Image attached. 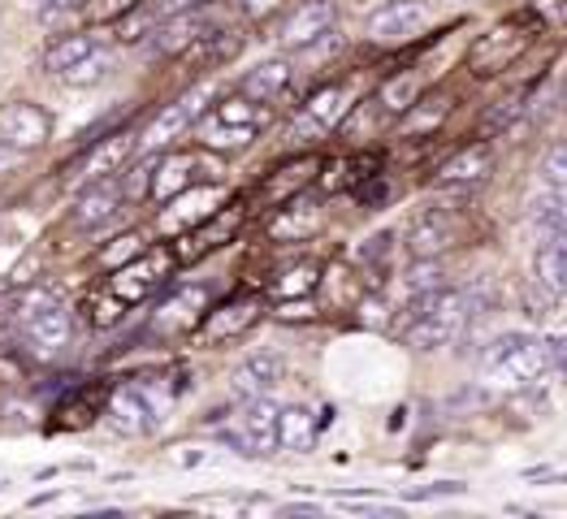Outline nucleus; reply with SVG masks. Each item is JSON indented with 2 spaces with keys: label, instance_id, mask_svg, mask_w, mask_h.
I'll list each match as a JSON object with an SVG mask.
<instances>
[{
  "label": "nucleus",
  "instance_id": "1",
  "mask_svg": "<svg viewBox=\"0 0 567 519\" xmlns=\"http://www.w3.org/2000/svg\"><path fill=\"white\" fill-rule=\"evenodd\" d=\"M476 308H481V294L460 286H437L429 294H416L408 299V312H403V342L416 351L451 346L476 316Z\"/></svg>",
  "mask_w": 567,
  "mask_h": 519
},
{
  "label": "nucleus",
  "instance_id": "2",
  "mask_svg": "<svg viewBox=\"0 0 567 519\" xmlns=\"http://www.w3.org/2000/svg\"><path fill=\"white\" fill-rule=\"evenodd\" d=\"M481 369H485V381H489V385L516 390V394H520V390H537L546 377H555L550 355H546V342H542V338H528V333H503V338L485 351Z\"/></svg>",
  "mask_w": 567,
  "mask_h": 519
},
{
  "label": "nucleus",
  "instance_id": "3",
  "mask_svg": "<svg viewBox=\"0 0 567 519\" xmlns=\"http://www.w3.org/2000/svg\"><path fill=\"white\" fill-rule=\"evenodd\" d=\"M269 126V108L251 95H226L213 108L199 113L195 122V139L208 152H235V147H251L256 135Z\"/></svg>",
  "mask_w": 567,
  "mask_h": 519
},
{
  "label": "nucleus",
  "instance_id": "4",
  "mask_svg": "<svg viewBox=\"0 0 567 519\" xmlns=\"http://www.w3.org/2000/svg\"><path fill=\"white\" fill-rule=\"evenodd\" d=\"M542 27H546V22H542L533 9H520V13L503 18V22H494V27H489L485 35H476V44L468 48V74H476V79L503 74L507 65H516L524 52L537 44Z\"/></svg>",
  "mask_w": 567,
  "mask_h": 519
},
{
  "label": "nucleus",
  "instance_id": "5",
  "mask_svg": "<svg viewBox=\"0 0 567 519\" xmlns=\"http://www.w3.org/2000/svg\"><path fill=\"white\" fill-rule=\"evenodd\" d=\"M360 104V79H338L326 83L308 95L299 122L290 126V139L295 143H312L321 135H330L333 126H342V117H351V108Z\"/></svg>",
  "mask_w": 567,
  "mask_h": 519
},
{
  "label": "nucleus",
  "instance_id": "6",
  "mask_svg": "<svg viewBox=\"0 0 567 519\" xmlns=\"http://www.w3.org/2000/svg\"><path fill=\"white\" fill-rule=\"evenodd\" d=\"M18 321H22V333L35 355H56L70 342V312L61 308V299L52 290H31L18 303Z\"/></svg>",
  "mask_w": 567,
  "mask_h": 519
},
{
  "label": "nucleus",
  "instance_id": "7",
  "mask_svg": "<svg viewBox=\"0 0 567 519\" xmlns=\"http://www.w3.org/2000/svg\"><path fill=\"white\" fill-rule=\"evenodd\" d=\"M174 269H178L174 251H165V247H156V251H140L135 260H126V264H117V269H113L109 290H113L126 308H135V303L152 299L161 286L169 282V273H174Z\"/></svg>",
  "mask_w": 567,
  "mask_h": 519
},
{
  "label": "nucleus",
  "instance_id": "8",
  "mask_svg": "<svg viewBox=\"0 0 567 519\" xmlns=\"http://www.w3.org/2000/svg\"><path fill=\"white\" fill-rule=\"evenodd\" d=\"M243 212H247L243 199H226L213 217H204L199 226H190V230L178 235V242H174V260H178V264H195V260H204L208 251L226 247V242L238 235V226H243Z\"/></svg>",
  "mask_w": 567,
  "mask_h": 519
},
{
  "label": "nucleus",
  "instance_id": "9",
  "mask_svg": "<svg viewBox=\"0 0 567 519\" xmlns=\"http://www.w3.org/2000/svg\"><path fill=\"white\" fill-rule=\"evenodd\" d=\"M217 160L213 156H204V152H169V156H161L156 165H152V199H174L178 190L187 187H199V183H217Z\"/></svg>",
  "mask_w": 567,
  "mask_h": 519
},
{
  "label": "nucleus",
  "instance_id": "10",
  "mask_svg": "<svg viewBox=\"0 0 567 519\" xmlns=\"http://www.w3.org/2000/svg\"><path fill=\"white\" fill-rule=\"evenodd\" d=\"M213 31H221L217 27V9H208V0L204 4H190V9H178V13H165L152 27V52L156 56H183L195 40H204Z\"/></svg>",
  "mask_w": 567,
  "mask_h": 519
},
{
  "label": "nucleus",
  "instance_id": "11",
  "mask_svg": "<svg viewBox=\"0 0 567 519\" xmlns=\"http://www.w3.org/2000/svg\"><path fill=\"white\" fill-rule=\"evenodd\" d=\"M278 412H282V407H278L274 398L256 394V398H247L238 425L226 428L221 437L235 446L238 455H269V450L278 446Z\"/></svg>",
  "mask_w": 567,
  "mask_h": 519
},
{
  "label": "nucleus",
  "instance_id": "12",
  "mask_svg": "<svg viewBox=\"0 0 567 519\" xmlns=\"http://www.w3.org/2000/svg\"><path fill=\"white\" fill-rule=\"evenodd\" d=\"M213 92H217L213 83H195L187 95H178V100H174V104H169V108H165V113H161V117H156V122L143 131V139H140L143 152L152 156V152L169 147V143H174L178 135H183V131H187V126H195V122H199V113L208 108Z\"/></svg>",
  "mask_w": 567,
  "mask_h": 519
},
{
  "label": "nucleus",
  "instance_id": "13",
  "mask_svg": "<svg viewBox=\"0 0 567 519\" xmlns=\"http://www.w3.org/2000/svg\"><path fill=\"white\" fill-rule=\"evenodd\" d=\"M260 312H265V303H260L256 294H235V299L217 303L213 312H204V316H199V325H195L190 333H195V342L217 346V342L243 338V333L260 321Z\"/></svg>",
  "mask_w": 567,
  "mask_h": 519
},
{
  "label": "nucleus",
  "instance_id": "14",
  "mask_svg": "<svg viewBox=\"0 0 567 519\" xmlns=\"http://www.w3.org/2000/svg\"><path fill=\"white\" fill-rule=\"evenodd\" d=\"M104 421L113 433H122V437H143V433H152L156 428V407H152V398H147V390L143 385H117L109 398H104Z\"/></svg>",
  "mask_w": 567,
  "mask_h": 519
},
{
  "label": "nucleus",
  "instance_id": "15",
  "mask_svg": "<svg viewBox=\"0 0 567 519\" xmlns=\"http://www.w3.org/2000/svg\"><path fill=\"white\" fill-rule=\"evenodd\" d=\"M333 0H303L295 13H286L282 27H278V44L290 52H303V48H317L326 35H333Z\"/></svg>",
  "mask_w": 567,
  "mask_h": 519
},
{
  "label": "nucleus",
  "instance_id": "16",
  "mask_svg": "<svg viewBox=\"0 0 567 519\" xmlns=\"http://www.w3.org/2000/svg\"><path fill=\"white\" fill-rule=\"evenodd\" d=\"M433 18L429 0H385L381 9L369 13V40L378 44H399V40H412L421 27Z\"/></svg>",
  "mask_w": 567,
  "mask_h": 519
},
{
  "label": "nucleus",
  "instance_id": "17",
  "mask_svg": "<svg viewBox=\"0 0 567 519\" xmlns=\"http://www.w3.org/2000/svg\"><path fill=\"white\" fill-rule=\"evenodd\" d=\"M48 135H52V117H48L40 104L13 100V104L0 108V143H9V147H18V152L31 156L35 147H44Z\"/></svg>",
  "mask_w": 567,
  "mask_h": 519
},
{
  "label": "nucleus",
  "instance_id": "18",
  "mask_svg": "<svg viewBox=\"0 0 567 519\" xmlns=\"http://www.w3.org/2000/svg\"><path fill=\"white\" fill-rule=\"evenodd\" d=\"M169 208L161 212V230L165 235H183L190 226H199L204 217H213L221 204H226V190L217 187V183H199V187H187L178 190L174 199H165Z\"/></svg>",
  "mask_w": 567,
  "mask_h": 519
},
{
  "label": "nucleus",
  "instance_id": "19",
  "mask_svg": "<svg viewBox=\"0 0 567 519\" xmlns=\"http://www.w3.org/2000/svg\"><path fill=\"white\" fill-rule=\"evenodd\" d=\"M460 235V221L451 208H421L408 226V251L416 260H437V251H446Z\"/></svg>",
  "mask_w": 567,
  "mask_h": 519
},
{
  "label": "nucleus",
  "instance_id": "20",
  "mask_svg": "<svg viewBox=\"0 0 567 519\" xmlns=\"http://www.w3.org/2000/svg\"><path fill=\"white\" fill-rule=\"evenodd\" d=\"M122 183L109 174V178H92V187L83 190L79 199H74V212H70V221H74V230H100L109 217H117L122 212Z\"/></svg>",
  "mask_w": 567,
  "mask_h": 519
},
{
  "label": "nucleus",
  "instance_id": "21",
  "mask_svg": "<svg viewBox=\"0 0 567 519\" xmlns=\"http://www.w3.org/2000/svg\"><path fill=\"white\" fill-rule=\"evenodd\" d=\"M204 312H208V290H204V286H178L169 299H161V308H156L152 325L174 338V333L195 330Z\"/></svg>",
  "mask_w": 567,
  "mask_h": 519
},
{
  "label": "nucleus",
  "instance_id": "22",
  "mask_svg": "<svg viewBox=\"0 0 567 519\" xmlns=\"http://www.w3.org/2000/svg\"><path fill=\"white\" fill-rule=\"evenodd\" d=\"M533 282L542 286L546 294H555V299L567 294V235H537Z\"/></svg>",
  "mask_w": 567,
  "mask_h": 519
},
{
  "label": "nucleus",
  "instance_id": "23",
  "mask_svg": "<svg viewBox=\"0 0 567 519\" xmlns=\"http://www.w3.org/2000/svg\"><path fill=\"white\" fill-rule=\"evenodd\" d=\"M321 230V204L312 195H290L282 204V212L269 221V235L278 242H303Z\"/></svg>",
  "mask_w": 567,
  "mask_h": 519
},
{
  "label": "nucleus",
  "instance_id": "24",
  "mask_svg": "<svg viewBox=\"0 0 567 519\" xmlns=\"http://www.w3.org/2000/svg\"><path fill=\"white\" fill-rule=\"evenodd\" d=\"M135 152V135H113V139H100L79 160V165H70V183H92V178H109V174H117L122 165H126V156Z\"/></svg>",
  "mask_w": 567,
  "mask_h": 519
},
{
  "label": "nucleus",
  "instance_id": "25",
  "mask_svg": "<svg viewBox=\"0 0 567 519\" xmlns=\"http://www.w3.org/2000/svg\"><path fill=\"white\" fill-rule=\"evenodd\" d=\"M485 174H489V143H473V147H464V152H455L442 169H437V190H468L476 183H485Z\"/></svg>",
  "mask_w": 567,
  "mask_h": 519
},
{
  "label": "nucleus",
  "instance_id": "26",
  "mask_svg": "<svg viewBox=\"0 0 567 519\" xmlns=\"http://www.w3.org/2000/svg\"><path fill=\"white\" fill-rule=\"evenodd\" d=\"M321 437V421L308 407H282L278 412V446L290 455H308Z\"/></svg>",
  "mask_w": 567,
  "mask_h": 519
},
{
  "label": "nucleus",
  "instance_id": "27",
  "mask_svg": "<svg viewBox=\"0 0 567 519\" xmlns=\"http://www.w3.org/2000/svg\"><path fill=\"white\" fill-rule=\"evenodd\" d=\"M278 381H282V360L278 355H251L247 364L235 369L230 390H235L238 398H256V394H269Z\"/></svg>",
  "mask_w": 567,
  "mask_h": 519
},
{
  "label": "nucleus",
  "instance_id": "28",
  "mask_svg": "<svg viewBox=\"0 0 567 519\" xmlns=\"http://www.w3.org/2000/svg\"><path fill=\"white\" fill-rule=\"evenodd\" d=\"M290 79H295V65H290L286 56L265 61V65H256V70L243 79V95H251V100L269 104V100H278V95L290 87Z\"/></svg>",
  "mask_w": 567,
  "mask_h": 519
},
{
  "label": "nucleus",
  "instance_id": "29",
  "mask_svg": "<svg viewBox=\"0 0 567 519\" xmlns=\"http://www.w3.org/2000/svg\"><path fill=\"white\" fill-rule=\"evenodd\" d=\"M421 95H425L421 70H403V74H390V79L378 87V108L381 113H408Z\"/></svg>",
  "mask_w": 567,
  "mask_h": 519
},
{
  "label": "nucleus",
  "instance_id": "30",
  "mask_svg": "<svg viewBox=\"0 0 567 519\" xmlns=\"http://www.w3.org/2000/svg\"><path fill=\"white\" fill-rule=\"evenodd\" d=\"M100 44H104V40H100L95 31H79V35H65V40H56V44H52L44 52V70L61 79V74L70 70V65H79V61H83L87 52H95Z\"/></svg>",
  "mask_w": 567,
  "mask_h": 519
},
{
  "label": "nucleus",
  "instance_id": "31",
  "mask_svg": "<svg viewBox=\"0 0 567 519\" xmlns=\"http://www.w3.org/2000/svg\"><path fill=\"white\" fill-rule=\"evenodd\" d=\"M317 169H321V160H317V156L286 160L282 169H278V174L265 183V195H269V199H290V195H299V190L317 178Z\"/></svg>",
  "mask_w": 567,
  "mask_h": 519
},
{
  "label": "nucleus",
  "instance_id": "32",
  "mask_svg": "<svg viewBox=\"0 0 567 519\" xmlns=\"http://www.w3.org/2000/svg\"><path fill=\"white\" fill-rule=\"evenodd\" d=\"M238 48H243V40H238L235 31H213V35H204V40H195L183 56H190V61L204 65V70H217V65H226V61L235 56Z\"/></svg>",
  "mask_w": 567,
  "mask_h": 519
},
{
  "label": "nucleus",
  "instance_id": "33",
  "mask_svg": "<svg viewBox=\"0 0 567 519\" xmlns=\"http://www.w3.org/2000/svg\"><path fill=\"white\" fill-rule=\"evenodd\" d=\"M378 178V156H351V160H333L330 169L321 174V187L326 190H347V187H360Z\"/></svg>",
  "mask_w": 567,
  "mask_h": 519
},
{
  "label": "nucleus",
  "instance_id": "34",
  "mask_svg": "<svg viewBox=\"0 0 567 519\" xmlns=\"http://www.w3.org/2000/svg\"><path fill=\"white\" fill-rule=\"evenodd\" d=\"M533 230L537 235H567V199L564 190H550L546 187V195H537L533 199Z\"/></svg>",
  "mask_w": 567,
  "mask_h": 519
},
{
  "label": "nucleus",
  "instance_id": "35",
  "mask_svg": "<svg viewBox=\"0 0 567 519\" xmlns=\"http://www.w3.org/2000/svg\"><path fill=\"white\" fill-rule=\"evenodd\" d=\"M317 286H321V264H317V260H299V264H290V269L278 273L274 294H278V299H308Z\"/></svg>",
  "mask_w": 567,
  "mask_h": 519
},
{
  "label": "nucleus",
  "instance_id": "36",
  "mask_svg": "<svg viewBox=\"0 0 567 519\" xmlns=\"http://www.w3.org/2000/svg\"><path fill=\"white\" fill-rule=\"evenodd\" d=\"M109 70H113V52H109V44H100L95 52H87L79 65H70V70L61 74V83H70V87H95Z\"/></svg>",
  "mask_w": 567,
  "mask_h": 519
},
{
  "label": "nucleus",
  "instance_id": "37",
  "mask_svg": "<svg viewBox=\"0 0 567 519\" xmlns=\"http://www.w3.org/2000/svg\"><path fill=\"white\" fill-rule=\"evenodd\" d=\"M442 117H446V100H442V95L416 100V104L408 108V131H433Z\"/></svg>",
  "mask_w": 567,
  "mask_h": 519
},
{
  "label": "nucleus",
  "instance_id": "38",
  "mask_svg": "<svg viewBox=\"0 0 567 519\" xmlns=\"http://www.w3.org/2000/svg\"><path fill=\"white\" fill-rule=\"evenodd\" d=\"M542 183L550 190H567V139H559L542 160Z\"/></svg>",
  "mask_w": 567,
  "mask_h": 519
},
{
  "label": "nucleus",
  "instance_id": "39",
  "mask_svg": "<svg viewBox=\"0 0 567 519\" xmlns=\"http://www.w3.org/2000/svg\"><path fill=\"white\" fill-rule=\"evenodd\" d=\"M408 299H416V294H429V290H437V286H446L442 282V264L437 260H421L412 273H408Z\"/></svg>",
  "mask_w": 567,
  "mask_h": 519
},
{
  "label": "nucleus",
  "instance_id": "40",
  "mask_svg": "<svg viewBox=\"0 0 567 519\" xmlns=\"http://www.w3.org/2000/svg\"><path fill=\"white\" fill-rule=\"evenodd\" d=\"M95 412H100V390H92V394H83L79 403H65V407H61V425H65V428L92 425Z\"/></svg>",
  "mask_w": 567,
  "mask_h": 519
},
{
  "label": "nucleus",
  "instance_id": "41",
  "mask_svg": "<svg viewBox=\"0 0 567 519\" xmlns=\"http://www.w3.org/2000/svg\"><path fill=\"white\" fill-rule=\"evenodd\" d=\"M140 251H143V238H140V235H122V238H117V242H113V247H109V251H104V256H100V260H104L109 269H117V264H126V260H135Z\"/></svg>",
  "mask_w": 567,
  "mask_h": 519
},
{
  "label": "nucleus",
  "instance_id": "42",
  "mask_svg": "<svg viewBox=\"0 0 567 519\" xmlns=\"http://www.w3.org/2000/svg\"><path fill=\"white\" fill-rule=\"evenodd\" d=\"M140 0H92V18L95 22H122L126 13H135Z\"/></svg>",
  "mask_w": 567,
  "mask_h": 519
},
{
  "label": "nucleus",
  "instance_id": "43",
  "mask_svg": "<svg viewBox=\"0 0 567 519\" xmlns=\"http://www.w3.org/2000/svg\"><path fill=\"white\" fill-rule=\"evenodd\" d=\"M122 312H126V303H122V299H117V294L109 290V294H104V299L95 303L92 321L100 325V330H104V325H117V321H122Z\"/></svg>",
  "mask_w": 567,
  "mask_h": 519
},
{
  "label": "nucleus",
  "instance_id": "44",
  "mask_svg": "<svg viewBox=\"0 0 567 519\" xmlns=\"http://www.w3.org/2000/svg\"><path fill=\"white\" fill-rule=\"evenodd\" d=\"M555 303H559L555 294H546L537 282H528V290H524V308H528V316H546Z\"/></svg>",
  "mask_w": 567,
  "mask_h": 519
},
{
  "label": "nucleus",
  "instance_id": "45",
  "mask_svg": "<svg viewBox=\"0 0 567 519\" xmlns=\"http://www.w3.org/2000/svg\"><path fill=\"white\" fill-rule=\"evenodd\" d=\"M546 342V355H550V369L559 373V377H567V338L564 333H550V338H542Z\"/></svg>",
  "mask_w": 567,
  "mask_h": 519
},
{
  "label": "nucleus",
  "instance_id": "46",
  "mask_svg": "<svg viewBox=\"0 0 567 519\" xmlns=\"http://www.w3.org/2000/svg\"><path fill=\"white\" fill-rule=\"evenodd\" d=\"M533 13H537L542 22H564L567 27V0H537Z\"/></svg>",
  "mask_w": 567,
  "mask_h": 519
},
{
  "label": "nucleus",
  "instance_id": "47",
  "mask_svg": "<svg viewBox=\"0 0 567 519\" xmlns=\"http://www.w3.org/2000/svg\"><path fill=\"white\" fill-rule=\"evenodd\" d=\"M22 160H27V152H18V147L0 143V169H13V165H22Z\"/></svg>",
  "mask_w": 567,
  "mask_h": 519
},
{
  "label": "nucleus",
  "instance_id": "48",
  "mask_svg": "<svg viewBox=\"0 0 567 519\" xmlns=\"http://www.w3.org/2000/svg\"><path fill=\"white\" fill-rule=\"evenodd\" d=\"M74 4H83V0H40V13H44V18H56V13H65V9H74Z\"/></svg>",
  "mask_w": 567,
  "mask_h": 519
},
{
  "label": "nucleus",
  "instance_id": "49",
  "mask_svg": "<svg viewBox=\"0 0 567 519\" xmlns=\"http://www.w3.org/2000/svg\"><path fill=\"white\" fill-rule=\"evenodd\" d=\"M360 312H364V321H373V325H381V321H385V308H381V299H364V308H360Z\"/></svg>",
  "mask_w": 567,
  "mask_h": 519
},
{
  "label": "nucleus",
  "instance_id": "50",
  "mask_svg": "<svg viewBox=\"0 0 567 519\" xmlns=\"http://www.w3.org/2000/svg\"><path fill=\"white\" fill-rule=\"evenodd\" d=\"M190 4H204V0H156V13H178V9H190Z\"/></svg>",
  "mask_w": 567,
  "mask_h": 519
},
{
  "label": "nucleus",
  "instance_id": "51",
  "mask_svg": "<svg viewBox=\"0 0 567 519\" xmlns=\"http://www.w3.org/2000/svg\"><path fill=\"white\" fill-rule=\"evenodd\" d=\"M269 4H274V0H243V9H247V13H265Z\"/></svg>",
  "mask_w": 567,
  "mask_h": 519
}]
</instances>
